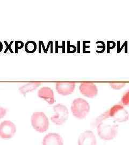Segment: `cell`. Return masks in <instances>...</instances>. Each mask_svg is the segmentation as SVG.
Here are the masks:
<instances>
[{
    "label": "cell",
    "mask_w": 129,
    "mask_h": 145,
    "mask_svg": "<svg viewBox=\"0 0 129 145\" xmlns=\"http://www.w3.org/2000/svg\"><path fill=\"white\" fill-rule=\"evenodd\" d=\"M96 126L98 135L103 140H112L117 135L118 125L107 124L101 123Z\"/></svg>",
    "instance_id": "4"
},
{
    "label": "cell",
    "mask_w": 129,
    "mask_h": 145,
    "mask_svg": "<svg viewBox=\"0 0 129 145\" xmlns=\"http://www.w3.org/2000/svg\"><path fill=\"white\" fill-rule=\"evenodd\" d=\"M16 132L15 125L10 120H5L0 123V137L8 139L12 138Z\"/></svg>",
    "instance_id": "6"
},
{
    "label": "cell",
    "mask_w": 129,
    "mask_h": 145,
    "mask_svg": "<svg viewBox=\"0 0 129 145\" xmlns=\"http://www.w3.org/2000/svg\"><path fill=\"white\" fill-rule=\"evenodd\" d=\"M5 45H6V48H5V53H7V51H10L11 53H13L14 52L12 51V44H13V41H11L10 43L9 44H8V43H7V42H6V41H5Z\"/></svg>",
    "instance_id": "17"
},
{
    "label": "cell",
    "mask_w": 129,
    "mask_h": 145,
    "mask_svg": "<svg viewBox=\"0 0 129 145\" xmlns=\"http://www.w3.org/2000/svg\"><path fill=\"white\" fill-rule=\"evenodd\" d=\"M37 95L38 97L44 99L49 104H53L55 102L53 91L49 87H44L40 88L38 91Z\"/></svg>",
    "instance_id": "11"
},
{
    "label": "cell",
    "mask_w": 129,
    "mask_h": 145,
    "mask_svg": "<svg viewBox=\"0 0 129 145\" xmlns=\"http://www.w3.org/2000/svg\"><path fill=\"white\" fill-rule=\"evenodd\" d=\"M110 86L115 90H119L126 85L125 83H110Z\"/></svg>",
    "instance_id": "15"
},
{
    "label": "cell",
    "mask_w": 129,
    "mask_h": 145,
    "mask_svg": "<svg viewBox=\"0 0 129 145\" xmlns=\"http://www.w3.org/2000/svg\"><path fill=\"white\" fill-rule=\"evenodd\" d=\"M23 47H24L23 42H22V41H16L15 46V53H17L18 50L20 49H22Z\"/></svg>",
    "instance_id": "16"
},
{
    "label": "cell",
    "mask_w": 129,
    "mask_h": 145,
    "mask_svg": "<svg viewBox=\"0 0 129 145\" xmlns=\"http://www.w3.org/2000/svg\"><path fill=\"white\" fill-rule=\"evenodd\" d=\"M79 90L81 94L88 98H93L98 93L96 86L93 83L83 82L80 84Z\"/></svg>",
    "instance_id": "7"
},
{
    "label": "cell",
    "mask_w": 129,
    "mask_h": 145,
    "mask_svg": "<svg viewBox=\"0 0 129 145\" xmlns=\"http://www.w3.org/2000/svg\"><path fill=\"white\" fill-rule=\"evenodd\" d=\"M31 125L33 129L39 133H44L48 130L49 121L43 112H35L31 117Z\"/></svg>",
    "instance_id": "3"
},
{
    "label": "cell",
    "mask_w": 129,
    "mask_h": 145,
    "mask_svg": "<svg viewBox=\"0 0 129 145\" xmlns=\"http://www.w3.org/2000/svg\"><path fill=\"white\" fill-rule=\"evenodd\" d=\"M129 114L122 104L114 105L104 114L100 116L95 121V125L103 122L107 119L112 118L115 121L122 123L128 120Z\"/></svg>",
    "instance_id": "1"
},
{
    "label": "cell",
    "mask_w": 129,
    "mask_h": 145,
    "mask_svg": "<svg viewBox=\"0 0 129 145\" xmlns=\"http://www.w3.org/2000/svg\"><path fill=\"white\" fill-rule=\"evenodd\" d=\"M42 145H64V140L60 135L50 133L43 138Z\"/></svg>",
    "instance_id": "10"
},
{
    "label": "cell",
    "mask_w": 129,
    "mask_h": 145,
    "mask_svg": "<svg viewBox=\"0 0 129 145\" xmlns=\"http://www.w3.org/2000/svg\"><path fill=\"white\" fill-rule=\"evenodd\" d=\"M7 109L0 106V119L5 117V115L7 114Z\"/></svg>",
    "instance_id": "18"
},
{
    "label": "cell",
    "mask_w": 129,
    "mask_h": 145,
    "mask_svg": "<svg viewBox=\"0 0 129 145\" xmlns=\"http://www.w3.org/2000/svg\"><path fill=\"white\" fill-rule=\"evenodd\" d=\"M75 83L73 82H58L56 84L58 93L62 96L71 95L74 91Z\"/></svg>",
    "instance_id": "8"
},
{
    "label": "cell",
    "mask_w": 129,
    "mask_h": 145,
    "mask_svg": "<svg viewBox=\"0 0 129 145\" xmlns=\"http://www.w3.org/2000/svg\"><path fill=\"white\" fill-rule=\"evenodd\" d=\"M71 110L75 117L77 119H84L89 112L90 105L86 100L77 98L73 101Z\"/></svg>",
    "instance_id": "2"
},
{
    "label": "cell",
    "mask_w": 129,
    "mask_h": 145,
    "mask_svg": "<svg viewBox=\"0 0 129 145\" xmlns=\"http://www.w3.org/2000/svg\"><path fill=\"white\" fill-rule=\"evenodd\" d=\"M41 85V82H31L20 87L19 88V91L21 94L25 95L26 93L36 90Z\"/></svg>",
    "instance_id": "12"
},
{
    "label": "cell",
    "mask_w": 129,
    "mask_h": 145,
    "mask_svg": "<svg viewBox=\"0 0 129 145\" xmlns=\"http://www.w3.org/2000/svg\"><path fill=\"white\" fill-rule=\"evenodd\" d=\"M53 111L55 114L51 117L52 122L58 125L65 124L69 114L67 107L62 104H58L53 106Z\"/></svg>",
    "instance_id": "5"
},
{
    "label": "cell",
    "mask_w": 129,
    "mask_h": 145,
    "mask_svg": "<svg viewBox=\"0 0 129 145\" xmlns=\"http://www.w3.org/2000/svg\"><path fill=\"white\" fill-rule=\"evenodd\" d=\"M26 52L28 53H33L36 51L37 44L36 42L34 41H28L26 42L24 46Z\"/></svg>",
    "instance_id": "13"
},
{
    "label": "cell",
    "mask_w": 129,
    "mask_h": 145,
    "mask_svg": "<svg viewBox=\"0 0 129 145\" xmlns=\"http://www.w3.org/2000/svg\"><path fill=\"white\" fill-rule=\"evenodd\" d=\"M96 137L92 131H86L80 135L78 145H96Z\"/></svg>",
    "instance_id": "9"
},
{
    "label": "cell",
    "mask_w": 129,
    "mask_h": 145,
    "mask_svg": "<svg viewBox=\"0 0 129 145\" xmlns=\"http://www.w3.org/2000/svg\"><path fill=\"white\" fill-rule=\"evenodd\" d=\"M3 44H2V42H0V52H1L2 51V50H3Z\"/></svg>",
    "instance_id": "19"
},
{
    "label": "cell",
    "mask_w": 129,
    "mask_h": 145,
    "mask_svg": "<svg viewBox=\"0 0 129 145\" xmlns=\"http://www.w3.org/2000/svg\"><path fill=\"white\" fill-rule=\"evenodd\" d=\"M121 104L126 106H129V90L124 93L121 99Z\"/></svg>",
    "instance_id": "14"
}]
</instances>
